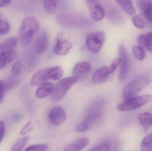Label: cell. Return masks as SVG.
Masks as SVG:
<instances>
[{
	"mask_svg": "<svg viewBox=\"0 0 152 151\" xmlns=\"http://www.w3.org/2000/svg\"><path fill=\"white\" fill-rule=\"evenodd\" d=\"M105 34L102 32H94L88 35L86 40L87 48L94 53L99 52L105 41Z\"/></svg>",
	"mask_w": 152,
	"mask_h": 151,
	"instance_id": "obj_4",
	"label": "cell"
},
{
	"mask_svg": "<svg viewBox=\"0 0 152 151\" xmlns=\"http://www.w3.org/2000/svg\"><path fill=\"white\" fill-rule=\"evenodd\" d=\"M152 100V95H144L138 97H134L128 100L124 101L117 105L118 111H129L136 110Z\"/></svg>",
	"mask_w": 152,
	"mask_h": 151,
	"instance_id": "obj_3",
	"label": "cell"
},
{
	"mask_svg": "<svg viewBox=\"0 0 152 151\" xmlns=\"http://www.w3.org/2000/svg\"><path fill=\"white\" fill-rule=\"evenodd\" d=\"M31 124L32 123H31V121H28L21 129L20 134L23 135L26 134L30 132L32 129V127H31Z\"/></svg>",
	"mask_w": 152,
	"mask_h": 151,
	"instance_id": "obj_35",
	"label": "cell"
},
{
	"mask_svg": "<svg viewBox=\"0 0 152 151\" xmlns=\"http://www.w3.org/2000/svg\"><path fill=\"white\" fill-rule=\"evenodd\" d=\"M44 7L47 13L53 14L57 7L56 0H44Z\"/></svg>",
	"mask_w": 152,
	"mask_h": 151,
	"instance_id": "obj_24",
	"label": "cell"
},
{
	"mask_svg": "<svg viewBox=\"0 0 152 151\" xmlns=\"http://www.w3.org/2000/svg\"><path fill=\"white\" fill-rule=\"evenodd\" d=\"M22 70V65L19 61L15 62L11 69V75L14 76H20Z\"/></svg>",
	"mask_w": 152,
	"mask_h": 151,
	"instance_id": "obj_29",
	"label": "cell"
},
{
	"mask_svg": "<svg viewBox=\"0 0 152 151\" xmlns=\"http://www.w3.org/2000/svg\"><path fill=\"white\" fill-rule=\"evenodd\" d=\"M138 118L141 125L146 132L152 126V114L149 112L143 113L138 115Z\"/></svg>",
	"mask_w": 152,
	"mask_h": 151,
	"instance_id": "obj_20",
	"label": "cell"
},
{
	"mask_svg": "<svg viewBox=\"0 0 152 151\" xmlns=\"http://www.w3.org/2000/svg\"><path fill=\"white\" fill-rule=\"evenodd\" d=\"M142 88V84L140 81H132L124 89L123 93L124 101L134 97Z\"/></svg>",
	"mask_w": 152,
	"mask_h": 151,
	"instance_id": "obj_10",
	"label": "cell"
},
{
	"mask_svg": "<svg viewBox=\"0 0 152 151\" xmlns=\"http://www.w3.org/2000/svg\"><path fill=\"white\" fill-rule=\"evenodd\" d=\"M141 148L142 151H152V132L146 136L142 140Z\"/></svg>",
	"mask_w": 152,
	"mask_h": 151,
	"instance_id": "obj_23",
	"label": "cell"
},
{
	"mask_svg": "<svg viewBox=\"0 0 152 151\" xmlns=\"http://www.w3.org/2000/svg\"><path fill=\"white\" fill-rule=\"evenodd\" d=\"M110 144L108 143H106L102 144L99 145H96L92 147L91 149H89V151H108L110 150Z\"/></svg>",
	"mask_w": 152,
	"mask_h": 151,
	"instance_id": "obj_32",
	"label": "cell"
},
{
	"mask_svg": "<svg viewBox=\"0 0 152 151\" xmlns=\"http://www.w3.org/2000/svg\"><path fill=\"white\" fill-rule=\"evenodd\" d=\"M89 139L87 137H80L76 139L72 143L66 146L64 151H77L80 150L87 146L89 143Z\"/></svg>",
	"mask_w": 152,
	"mask_h": 151,
	"instance_id": "obj_14",
	"label": "cell"
},
{
	"mask_svg": "<svg viewBox=\"0 0 152 151\" xmlns=\"http://www.w3.org/2000/svg\"><path fill=\"white\" fill-rule=\"evenodd\" d=\"M63 74V68L59 66L49 67V74L51 79L58 80L62 77Z\"/></svg>",
	"mask_w": 152,
	"mask_h": 151,
	"instance_id": "obj_22",
	"label": "cell"
},
{
	"mask_svg": "<svg viewBox=\"0 0 152 151\" xmlns=\"http://www.w3.org/2000/svg\"><path fill=\"white\" fill-rule=\"evenodd\" d=\"M5 126L3 121L0 120V143L2 140L4 135Z\"/></svg>",
	"mask_w": 152,
	"mask_h": 151,
	"instance_id": "obj_36",
	"label": "cell"
},
{
	"mask_svg": "<svg viewBox=\"0 0 152 151\" xmlns=\"http://www.w3.org/2000/svg\"><path fill=\"white\" fill-rule=\"evenodd\" d=\"M29 140L28 137H25L19 139L12 146L11 151H20L22 150L24 146Z\"/></svg>",
	"mask_w": 152,
	"mask_h": 151,
	"instance_id": "obj_26",
	"label": "cell"
},
{
	"mask_svg": "<svg viewBox=\"0 0 152 151\" xmlns=\"http://www.w3.org/2000/svg\"><path fill=\"white\" fill-rule=\"evenodd\" d=\"M91 69V65L89 63L83 61L78 63L75 66L73 69V74L74 76L77 77L88 72Z\"/></svg>",
	"mask_w": 152,
	"mask_h": 151,
	"instance_id": "obj_18",
	"label": "cell"
},
{
	"mask_svg": "<svg viewBox=\"0 0 152 151\" xmlns=\"http://www.w3.org/2000/svg\"><path fill=\"white\" fill-rule=\"evenodd\" d=\"M137 4L145 17L152 23V0H137Z\"/></svg>",
	"mask_w": 152,
	"mask_h": 151,
	"instance_id": "obj_13",
	"label": "cell"
},
{
	"mask_svg": "<svg viewBox=\"0 0 152 151\" xmlns=\"http://www.w3.org/2000/svg\"><path fill=\"white\" fill-rule=\"evenodd\" d=\"M47 32L44 30L39 35L36 41L35 48L37 53L42 54L47 49L49 43Z\"/></svg>",
	"mask_w": 152,
	"mask_h": 151,
	"instance_id": "obj_12",
	"label": "cell"
},
{
	"mask_svg": "<svg viewBox=\"0 0 152 151\" xmlns=\"http://www.w3.org/2000/svg\"><path fill=\"white\" fill-rule=\"evenodd\" d=\"M137 41L140 46L152 52V32L140 35Z\"/></svg>",
	"mask_w": 152,
	"mask_h": 151,
	"instance_id": "obj_16",
	"label": "cell"
},
{
	"mask_svg": "<svg viewBox=\"0 0 152 151\" xmlns=\"http://www.w3.org/2000/svg\"><path fill=\"white\" fill-rule=\"evenodd\" d=\"M49 119L52 124L59 126L63 124L66 119V114L61 107L55 106L50 111Z\"/></svg>",
	"mask_w": 152,
	"mask_h": 151,
	"instance_id": "obj_8",
	"label": "cell"
},
{
	"mask_svg": "<svg viewBox=\"0 0 152 151\" xmlns=\"http://www.w3.org/2000/svg\"><path fill=\"white\" fill-rule=\"evenodd\" d=\"M91 125L85 120L76 126L75 130L78 133H84L90 129Z\"/></svg>",
	"mask_w": 152,
	"mask_h": 151,
	"instance_id": "obj_31",
	"label": "cell"
},
{
	"mask_svg": "<svg viewBox=\"0 0 152 151\" xmlns=\"http://www.w3.org/2000/svg\"><path fill=\"white\" fill-rule=\"evenodd\" d=\"M72 48V43L66 39L64 33H58L56 43L53 48L54 53L59 56H65L69 52Z\"/></svg>",
	"mask_w": 152,
	"mask_h": 151,
	"instance_id": "obj_6",
	"label": "cell"
},
{
	"mask_svg": "<svg viewBox=\"0 0 152 151\" xmlns=\"http://www.w3.org/2000/svg\"><path fill=\"white\" fill-rule=\"evenodd\" d=\"M4 90H5V88H4V83L0 79V102H1L3 97Z\"/></svg>",
	"mask_w": 152,
	"mask_h": 151,
	"instance_id": "obj_37",
	"label": "cell"
},
{
	"mask_svg": "<svg viewBox=\"0 0 152 151\" xmlns=\"http://www.w3.org/2000/svg\"><path fill=\"white\" fill-rule=\"evenodd\" d=\"M17 56V52L14 50L1 51L0 52V70L13 61Z\"/></svg>",
	"mask_w": 152,
	"mask_h": 151,
	"instance_id": "obj_15",
	"label": "cell"
},
{
	"mask_svg": "<svg viewBox=\"0 0 152 151\" xmlns=\"http://www.w3.org/2000/svg\"><path fill=\"white\" fill-rule=\"evenodd\" d=\"M133 52L135 57L138 60H143L145 57L144 49L141 46L134 45L133 47Z\"/></svg>",
	"mask_w": 152,
	"mask_h": 151,
	"instance_id": "obj_25",
	"label": "cell"
},
{
	"mask_svg": "<svg viewBox=\"0 0 152 151\" xmlns=\"http://www.w3.org/2000/svg\"><path fill=\"white\" fill-rule=\"evenodd\" d=\"M50 79L49 67L39 70L32 77L30 83L33 86H40Z\"/></svg>",
	"mask_w": 152,
	"mask_h": 151,
	"instance_id": "obj_11",
	"label": "cell"
},
{
	"mask_svg": "<svg viewBox=\"0 0 152 151\" xmlns=\"http://www.w3.org/2000/svg\"><path fill=\"white\" fill-rule=\"evenodd\" d=\"M91 17L95 21H100L104 17V10L99 0H85Z\"/></svg>",
	"mask_w": 152,
	"mask_h": 151,
	"instance_id": "obj_7",
	"label": "cell"
},
{
	"mask_svg": "<svg viewBox=\"0 0 152 151\" xmlns=\"http://www.w3.org/2000/svg\"><path fill=\"white\" fill-rule=\"evenodd\" d=\"M132 21L135 26L138 29H144L147 26V23L140 15H135L132 17Z\"/></svg>",
	"mask_w": 152,
	"mask_h": 151,
	"instance_id": "obj_27",
	"label": "cell"
},
{
	"mask_svg": "<svg viewBox=\"0 0 152 151\" xmlns=\"http://www.w3.org/2000/svg\"><path fill=\"white\" fill-rule=\"evenodd\" d=\"M120 59L119 58L114 59L113 60L110 66V68L113 73L114 72L116 71L118 66L120 64Z\"/></svg>",
	"mask_w": 152,
	"mask_h": 151,
	"instance_id": "obj_34",
	"label": "cell"
},
{
	"mask_svg": "<svg viewBox=\"0 0 152 151\" xmlns=\"http://www.w3.org/2000/svg\"><path fill=\"white\" fill-rule=\"evenodd\" d=\"M19 76H14L11 75L6 80L4 83L5 90L10 89L17 86L19 82Z\"/></svg>",
	"mask_w": 152,
	"mask_h": 151,
	"instance_id": "obj_28",
	"label": "cell"
},
{
	"mask_svg": "<svg viewBox=\"0 0 152 151\" xmlns=\"http://www.w3.org/2000/svg\"><path fill=\"white\" fill-rule=\"evenodd\" d=\"M39 27V22L36 18L29 17L23 20L19 30L20 40L22 45L27 46L31 43Z\"/></svg>",
	"mask_w": 152,
	"mask_h": 151,
	"instance_id": "obj_1",
	"label": "cell"
},
{
	"mask_svg": "<svg viewBox=\"0 0 152 151\" xmlns=\"http://www.w3.org/2000/svg\"><path fill=\"white\" fill-rule=\"evenodd\" d=\"M54 86L51 82H45L40 85L36 92L37 97L39 98H43L50 95Z\"/></svg>",
	"mask_w": 152,
	"mask_h": 151,
	"instance_id": "obj_17",
	"label": "cell"
},
{
	"mask_svg": "<svg viewBox=\"0 0 152 151\" xmlns=\"http://www.w3.org/2000/svg\"><path fill=\"white\" fill-rule=\"evenodd\" d=\"M77 79V77L74 76L65 78L59 81L50 94L51 100L53 102H58L62 99Z\"/></svg>",
	"mask_w": 152,
	"mask_h": 151,
	"instance_id": "obj_2",
	"label": "cell"
},
{
	"mask_svg": "<svg viewBox=\"0 0 152 151\" xmlns=\"http://www.w3.org/2000/svg\"><path fill=\"white\" fill-rule=\"evenodd\" d=\"M48 146L46 144H37L28 147L26 149V151H45L48 149Z\"/></svg>",
	"mask_w": 152,
	"mask_h": 151,
	"instance_id": "obj_33",
	"label": "cell"
},
{
	"mask_svg": "<svg viewBox=\"0 0 152 151\" xmlns=\"http://www.w3.org/2000/svg\"><path fill=\"white\" fill-rule=\"evenodd\" d=\"M112 73L113 72L110 66H104L94 72L91 81L93 83H102L108 79Z\"/></svg>",
	"mask_w": 152,
	"mask_h": 151,
	"instance_id": "obj_9",
	"label": "cell"
},
{
	"mask_svg": "<svg viewBox=\"0 0 152 151\" xmlns=\"http://www.w3.org/2000/svg\"><path fill=\"white\" fill-rule=\"evenodd\" d=\"M12 0H0V8L4 7L11 2Z\"/></svg>",
	"mask_w": 152,
	"mask_h": 151,
	"instance_id": "obj_38",
	"label": "cell"
},
{
	"mask_svg": "<svg viewBox=\"0 0 152 151\" xmlns=\"http://www.w3.org/2000/svg\"><path fill=\"white\" fill-rule=\"evenodd\" d=\"M116 2L123 9V10L130 16L136 13V10L132 0H115Z\"/></svg>",
	"mask_w": 152,
	"mask_h": 151,
	"instance_id": "obj_21",
	"label": "cell"
},
{
	"mask_svg": "<svg viewBox=\"0 0 152 151\" xmlns=\"http://www.w3.org/2000/svg\"><path fill=\"white\" fill-rule=\"evenodd\" d=\"M119 58L120 59V69L119 78L121 81L125 80L128 75L129 70V61L126 50L123 44L119 47Z\"/></svg>",
	"mask_w": 152,
	"mask_h": 151,
	"instance_id": "obj_5",
	"label": "cell"
},
{
	"mask_svg": "<svg viewBox=\"0 0 152 151\" xmlns=\"http://www.w3.org/2000/svg\"><path fill=\"white\" fill-rule=\"evenodd\" d=\"M10 26L8 21L4 19H0V35H4L10 32Z\"/></svg>",
	"mask_w": 152,
	"mask_h": 151,
	"instance_id": "obj_30",
	"label": "cell"
},
{
	"mask_svg": "<svg viewBox=\"0 0 152 151\" xmlns=\"http://www.w3.org/2000/svg\"><path fill=\"white\" fill-rule=\"evenodd\" d=\"M18 42V38L12 36L6 39L0 44V51L14 50Z\"/></svg>",
	"mask_w": 152,
	"mask_h": 151,
	"instance_id": "obj_19",
	"label": "cell"
}]
</instances>
